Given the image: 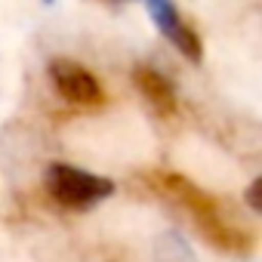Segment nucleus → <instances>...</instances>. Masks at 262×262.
I'll list each match as a JSON object with an SVG mask.
<instances>
[{
	"mask_svg": "<svg viewBox=\"0 0 262 262\" xmlns=\"http://www.w3.org/2000/svg\"><path fill=\"white\" fill-rule=\"evenodd\" d=\"M158 182H161V185H158L161 191H167L173 201H179V204L194 216V222L201 225V231H204L213 244H219L222 250H231V253H244V250L250 247V241L244 237V231H237V228L222 216L219 201L210 198L207 191H201L194 182H188L185 176H176V173H161Z\"/></svg>",
	"mask_w": 262,
	"mask_h": 262,
	"instance_id": "f257e3e1",
	"label": "nucleus"
},
{
	"mask_svg": "<svg viewBox=\"0 0 262 262\" xmlns=\"http://www.w3.org/2000/svg\"><path fill=\"white\" fill-rule=\"evenodd\" d=\"M47 191L59 207L83 210V207H93V204L111 198L114 182L105 176L86 173L80 167H71V164H53L47 170Z\"/></svg>",
	"mask_w": 262,
	"mask_h": 262,
	"instance_id": "f03ea898",
	"label": "nucleus"
},
{
	"mask_svg": "<svg viewBox=\"0 0 262 262\" xmlns=\"http://www.w3.org/2000/svg\"><path fill=\"white\" fill-rule=\"evenodd\" d=\"M50 80H53L56 93L71 105L96 108L105 102V90H102L99 77L90 68L77 65L74 59H53L50 62Z\"/></svg>",
	"mask_w": 262,
	"mask_h": 262,
	"instance_id": "7ed1b4c3",
	"label": "nucleus"
},
{
	"mask_svg": "<svg viewBox=\"0 0 262 262\" xmlns=\"http://www.w3.org/2000/svg\"><path fill=\"white\" fill-rule=\"evenodd\" d=\"M148 4V13H151V19H155V25H158V31L185 56V59H191V62H201L204 59V47H201V37H198V31L182 19V13L176 10V4L173 0H145Z\"/></svg>",
	"mask_w": 262,
	"mask_h": 262,
	"instance_id": "20e7f679",
	"label": "nucleus"
},
{
	"mask_svg": "<svg viewBox=\"0 0 262 262\" xmlns=\"http://www.w3.org/2000/svg\"><path fill=\"white\" fill-rule=\"evenodd\" d=\"M133 83L139 86V93L148 99V105H151L158 114H164V117H173V114H176V108H179L176 90H173V83H170L164 74H158V71H151V68H136V71H133Z\"/></svg>",
	"mask_w": 262,
	"mask_h": 262,
	"instance_id": "39448f33",
	"label": "nucleus"
},
{
	"mask_svg": "<svg viewBox=\"0 0 262 262\" xmlns=\"http://www.w3.org/2000/svg\"><path fill=\"white\" fill-rule=\"evenodd\" d=\"M259 194H262V179H253V182H250V191H247V204H250V210H253V213H259V210H262Z\"/></svg>",
	"mask_w": 262,
	"mask_h": 262,
	"instance_id": "423d86ee",
	"label": "nucleus"
},
{
	"mask_svg": "<svg viewBox=\"0 0 262 262\" xmlns=\"http://www.w3.org/2000/svg\"><path fill=\"white\" fill-rule=\"evenodd\" d=\"M47 4H50V0H47Z\"/></svg>",
	"mask_w": 262,
	"mask_h": 262,
	"instance_id": "0eeeda50",
	"label": "nucleus"
}]
</instances>
